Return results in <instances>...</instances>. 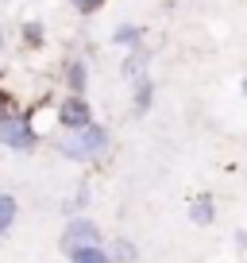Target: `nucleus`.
I'll return each instance as SVG.
<instances>
[{"label":"nucleus","instance_id":"423d86ee","mask_svg":"<svg viewBox=\"0 0 247 263\" xmlns=\"http://www.w3.org/2000/svg\"><path fill=\"white\" fill-rule=\"evenodd\" d=\"M85 85H89V70H85L81 58H70L66 62V89L70 93H85Z\"/></svg>","mask_w":247,"mask_h":263},{"label":"nucleus","instance_id":"2eb2a0df","mask_svg":"<svg viewBox=\"0 0 247 263\" xmlns=\"http://www.w3.org/2000/svg\"><path fill=\"white\" fill-rule=\"evenodd\" d=\"M116 255H120V259H132V244H128V240H120V244H116Z\"/></svg>","mask_w":247,"mask_h":263},{"label":"nucleus","instance_id":"20e7f679","mask_svg":"<svg viewBox=\"0 0 247 263\" xmlns=\"http://www.w3.org/2000/svg\"><path fill=\"white\" fill-rule=\"evenodd\" d=\"M97 240H100V232H97V224H93V221H70L66 224V236H62V248L74 255V252H81V248H93Z\"/></svg>","mask_w":247,"mask_h":263},{"label":"nucleus","instance_id":"7ed1b4c3","mask_svg":"<svg viewBox=\"0 0 247 263\" xmlns=\"http://www.w3.org/2000/svg\"><path fill=\"white\" fill-rule=\"evenodd\" d=\"M58 124H62L66 132L93 124V108H89V101H85V93H70V97L58 105Z\"/></svg>","mask_w":247,"mask_h":263},{"label":"nucleus","instance_id":"39448f33","mask_svg":"<svg viewBox=\"0 0 247 263\" xmlns=\"http://www.w3.org/2000/svg\"><path fill=\"white\" fill-rule=\"evenodd\" d=\"M147 62H151V50L132 47V50H128V58H123V78H128V82H139V78H147Z\"/></svg>","mask_w":247,"mask_h":263},{"label":"nucleus","instance_id":"4468645a","mask_svg":"<svg viewBox=\"0 0 247 263\" xmlns=\"http://www.w3.org/2000/svg\"><path fill=\"white\" fill-rule=\"evenodd\" d=\"M12 112H16V101H12V93H8V89H0V124L8 120Z\"/></svg>","mask_w":247,"mask_h":263},{"label":"nucleus","instance_id":"9b49d317","mask_svg":"<svg viewBox=\"0 0 247 263\" xmlns=\"http://www.w3.org/2000/svg\"><path fill=\"white\" fill-rule=\"evenodd\" d=\"M74 263H108V255L100 252L97 244H93V248H81V252H74Z\"/></svg>","mask_w":247,"mask_h":263},{"label":"nucleus","instance_id":"dca6fc26","mask_svg":"<svg viewBox=\"0 0 247 263\" xmlns=\"http://www.w3.org/2000/svg\"><path fill=\"white\" fill-rule=\"evenodd\" d=\"M0 47H4V31H0Z\"/></svg>","mask_w":247,"mask_h":263},{"label":"nucleus","instance_id":"f257e3e1","mask_svg":"<svg viewBox=\"0 0 247 263\" xmlns=\"http://www.w3.org/2000/svg\"><path fill=\"white\" fill-rule=\"evenodd\" d=\"M105 147H108V128H100V124L74 128L66 140L58 143V151H62L66 159H77V163H89V159L105 155Z\"/></svg>","mask_w":247,"mask_h":263},{"label":"nucleus","instance_id":"f8f14e48","mask_svg":"<svg viewBox=\"0 0 247 263\" xmlns=\"http://www.w3.org/2000/svg\"><path fill=\"white\" fill-rule=\"evenodd\" d=\"M70 4H74L77 12H81V16H93V12H100L108 4V0H70Z\"/></svg>","mask_w":247,"mask_h":263},{"label":"nucleus","instance_id":"f3484780","mask_svg":"<svg viewBox=\"0 0 247 263\" xmlns=\"http://www.w3.org/2000/svg\"><path fill=\"white\" fill-rule=\"evenodd\" d=\"M243 93H247V78H243Z\"/></svg>","mask_w":247,"mask_h":263},{"label":"nucleus","instance_id":"ddd939ff","mask_svg":"<svg viewBox=\"0 0 247 263\" xmlns=\"http://www.w3.org/2000/svg\"><path fill=\"white\" fill-rule=\"evenodd\" d=\"M24 43L27 47H39L43 43V24H24Z\"/></svg>","mask_w":247,"mask_h":263},{"label":"nucleus","instance_id":"0eeeda50","mask_svg":"<svg viewBox=\"0 0 247 263\" xmlns=\"http://www.w3.org/2000/svg\"><path fill=\"white\" fill-rule=\"evenodd\" d=\"M151 101H155V82L151 78H139L135 82V112H151Z\"/></svg>","mask_w":247,"mask_h":263},{"label":"nucleus","instance_id":"9d476101","mask_svg":"<svg viewBox=\"0 0 247 263\" xmlns=\"http://www.w3.org/2000/svg\"><path fill=\"white\" fill-rule=\"evenodd\" d=\"M190 217L197 224H209L213 221V201H209V197H197V201H193V209H190Z\"/></svg>","mask_w":247,"mask_h":263},{"label":"nucleus","instance_id":"1a4fd4ad","mask_svg":"<svg viewBox=\"0 0 247 263\" xmlns=\"http://www.w3.org/2000/svg\"><path fill=\"white\" fill-rule=\"evenodd\" d=\"M12 221H16V197H12V194H0V236L12 229Z\"/></svg>","mask_w":247,"mask_h":263},{"label":"nucleus","instance_id":"f03ea898","mask_svg":"<svg viewBox=\"0 0 247 263\" xmlns=\"http://www.w3.org/2000/svg\"><path fill=\"white\" fill-rule=\"evenodd\" d=\"M0 143L8 151H31L35 143H39V136H35L31 128V116L27 112H12L8 120L0 124Z\"/></svg>","mask_w":247,"mask_h":263},{"label":"nucleus","instance_id":"6e6552de","mask_svg":"<svg viewBox=\"0 0 247 263\" xmlns=\"http://www.w3.org/2000/svg\"><path fill=\"white\" fill-rule=\"evenodd\" d=\"M112 43H120V47H139V43H143V31H139L135 24H120V27L112 31Z\"/></svg>","mask_w":247,"mask_h":263}]
</instances>
